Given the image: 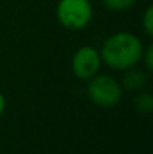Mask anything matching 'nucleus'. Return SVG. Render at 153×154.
<instances>
[{
    "mask_svg": "<svg viewBox=\"0 0 153 154\" xmlns=\"http://www.w3.org/2000/svg\"><path fill=\"white\" fill-rule=\"evenodd\" d=\"M126 75L123 78V85L125 88L131 90V91H141L146 84H147V75L144 70H140V69H134V67H129L126 69Z\"/></svg>",
    "mask_w": 153,
    "mask_h": 154,
    "instance_id": "5",
    "label": "nucleus"
},
{
    "mask_svg": "<svg viewBox=\"0 0 153 154\" xmlns=\"http://www.w3.org/2000/svg\"><path fill=\"white\" fill-rule=\"evenodd\" d=\"M143 50V44L135 35L120 32L111 35L104 42L99 54L101 60L108 67L116 70H126L141 61Z\"/></svg>",
    "mask_w": 153,
    "mask_h": 154,
    "instance_id": "1",
    "label": "nucleus"
},
{
    "mask_svg": "<svg viewBox=\"0 0 153 154\" xmlns=\"http://www.w3.org/2000/svg\"><path fill=\"white\" fill-rule=\"evenodd\" d=\"M87 96L96 106L113 108L122 100V85L110 75H95L89 79Z\"/></svg>",
    "mask_w": 153,
    "mask_h": 154,
    "instance_id": "3",
    "label": "nucleus"
},
{
    "mask_svg": "<svg viewBox=\"0 0 153 154\" xmlns=\"http://www.w3.org/2000/svg\"><path fill=\"white\" fill-rule=\"evenodd\" d=\"M104 6L113 12H125L135 5V0H101Z\"/></svg>",
    "mask_w": 153,
    "mask_h": 154,
    "instance_id": "7",
    "label": "nucleus"
},
{
    "mask_svg": "<svg viewBox=\"0 0 153 154\" xmlns=\"http://www.w3.org/2000/svg\"><path fill=\"white\" fill-rule=\"evenodd\" d=\"M101 54L93 47H81L72 57V72L78 79H90L99 72Z\"/></svg>",
    "mask_w": 153,
    "mask_h": 154,
    "instance_id": "4",
    "label": "nucleus"
},
{
    "mask_svg": "<svg viewBox=\"0 0 153 154\" xmlns=\"http://www.w3.org/2000/svg\"><path fill=\"white\" fill-rule=\"evenodd\" d=\"M134 106L137 109V112L143 114V115H149L153 111V96L147 91H138V94L134 99Z\"/></svg>",
    "mask_w": 153,
    "mask_h": 154,
    "instance_id": "6",
    "label": "nucleus"
},
{
    "mask_svg": "<svg viewBox=\"0 0 153 154\" xmlns=\"http://www.w3.org/2000/svg\"><path fill=\"white\" fill-rule=\"evenodd\" d=\"M141 60H144V64H146V69L147 70H152L153 69V47L149 45L146 50H143V57Z\"/></svg>",
    "mask_w": 153,
    "mask_h": 154,
    "instance_id": "9",
    "label": "nucleus"
},
{
    "mask_svg": "<svg viewBox=\"0 0 153 154\" xmlns=\"http://www.w3.org/2000/svg\"><path fill=\"white\" fill-rule=\"evenodd\" d=\"M143 29L149 36L153 35V6H147L143 14Z\"/></svg>",
    "mask_w": 153,
    "mask_h": 154,
    "instance_id": "8",
    "label": "nucleus"
},
{
    "mask_svg": "<svg viewBox=\"0 0 153 154\" xmlns=\"http://www.w3.org/2000/svg\"><path fill=\"white\" fill-rule=\"evenodd\" d=\"M5 108H6V99H5L3 93L0 91V117L3 115V112H5Z\"/></svg>",
    "mask_w": 153,
    "mask_h": 154,
    "instance_id": "10",
    "label": "nucleus"
},
{
    "mask_svg": "<svg viewBox=\"0 0 153 154\" xmlns=\"http://www.w3.org/2000/svg\"><path fill=\"white\" fill-rule=\"evenodd\" d=\"M56 15L65 29L81 30L90 23L93 8L89 0H59Z\"/></svg>",
    "mask_w": 153,
    "mask_h": 154,
    "instance_id": "2",
    "label": "nucleus"
}]
</instances>
